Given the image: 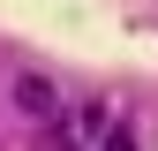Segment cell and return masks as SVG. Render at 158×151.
Returning <instances> with one entry per match:
<instances>
[{"instance_id":"obj_1","label":"cell","mask_w":158,"mask_h":151,"mask_svg":"<svg viewBox=\"0 0 158 151\" xmlns=\"http://www.w3.org/2000/svg\"><path fill=\"white\" fill-rule=\"evenodd\" d=\"M15 106H23L30 121H45V128H53V121H68V113H60V91H53L45 76H30V68L15 76Z\"/></svg>"},{"instance_id":"obj_2","label":"cell","mask_w":158,"mask_h":151,"mask_svg":"<svg viewBox=\"0 0 158 151\" xmlns=\"http://www.w3.org/2000/svg\"><path fill=\"white\" fill-rule=\"evenodd\" d=\"M98 151H135V136H128L121 121H113V128H106V144H98Z\"/></svg>"}]
</instances>
